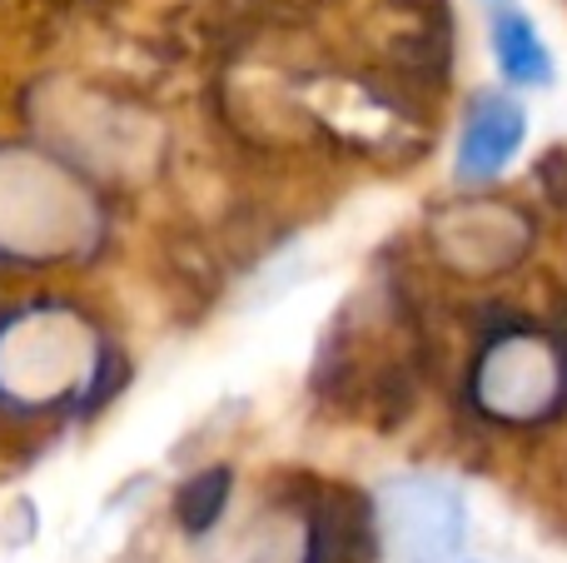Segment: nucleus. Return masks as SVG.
<instances>
[{
  "label": "nucleus",
  "mask_w": 567,
  "mask_h": 563,
  "mask_svg": "<svg viewBox=\"0 0 567 563\" xmlns=\"http://www.w3.org/2000/svg\"><path fill=\"white\" fill-rule=\"evenodd\" d=\"M105 235V209L75 165L40 145H0V259L60 265L80 259Z\"/></svg>",
  "instance_id": "1"
},
{
  "label": "nucleus",
  "mask_w": 567,
  "mask_h": 563,
  "mask_svg": "<svg viewBox=\"0 0 567 563\" xmlns=\"http://www.w3.org/2000/svg\"><path fill=\"white\" fill-rule=\"evenodd\" d=\"M383 524L413 563H449L463 544V504L433 479H403L383 489Z\"/></svg>",
  "instance_id": "4"
},
{
  "label": "nucleus",
  "mask_w": 567,
  "mask_h": 563,
  "mask_svg": "<svg viewBox=\"0 0 567 563\" xmlns=\"http://www.w3.org/2000/svg\"><path fill=\"white\" fill-rule=\"evenodd\" d=\"M229 489H235V474H229V469H205V474L185 479L179 494H175L179 524H185L189 534H209V529L219 524V514H225V504H229Z\"/></svg>",
  "instance_id": "7"
},
{
  "label": "nucleus",
  "mask_w": 567,
  "mask_h": 563,
  "mask_svg": "<svg viewBox=\"0 0 567 563\" xmlns=\"http://www.w3.org/2000/svg\"><path fill=\"white\" fill-rule=\"evenodd\" d=\"M493 55L513 85H553V55L533 20L523 10H498L493 16Z\"/></svg>",
  "instance_id": "6"
},
{
  "label": "nucleus",
  "mask_w": 567,
  "mask_h": 563,
  "mask_svg": "<svg viewBox=\"0 0 567 563\" xmlns=\"http://www.w3.org/2000/svg\"><path fill=\"white\" fill-rule=\"evenodd\" d=\"M523 135H528V110L518 100L498 95V90L478 95L458 135V180H468V185L498 180L523 150Z\"/></svg>",
  "instance_id": "5"
},
{
  "label": "nucleus",
  "mask_w": 567,
  "mask_h": 563,
  "mask_svg": "<svg viewBox=\"0 0 567 563\" xmlns=\"http://www.w3.org/2000/svg\"><path fill=\"white\" fill-rule=\"evenodd\" d=\"M567 395V355L538 329H508L483 349L473 369V399L493 419H543Z\"/></svg>",
  "instance_id": "3"
},
{
  "label": "nucleus",
  "mask_w": 567,
  "mask_h": 563,
  "mask_svg": "<svg viewBox=\"0 0 567 563\" xmlns=\"http://www.w3.org/2000/svg\"><path fill=\"white\" fill-rule=\"evenodd\" d=\"M105 339L70 305H25L0 319V414L40 419L95 395Z\"/></svg>",
  "instance_id": "2"
}]
</instances>
